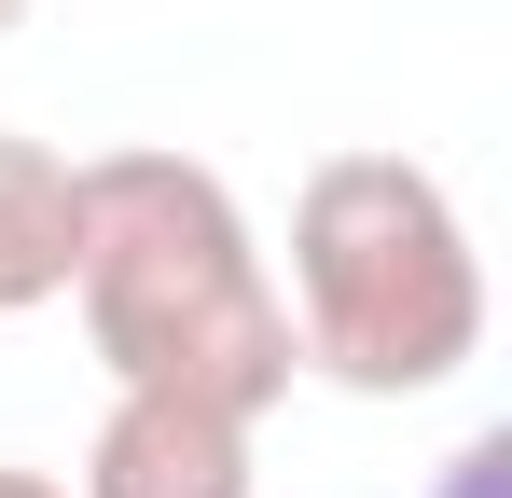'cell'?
<instances>
[{"instance_id":"1","label":"cell","mask_w":512,"mask_h":498,"mask_svg":"<svg viewBox=\"0 0 512 498\" xmlns=\"http://www.w3.org/2000/svg\"><path fill=\"white\" fill-rule=\"evenodd\" d=\"M84 236H70V305L111 388H194V402L277 415L291 402V305L263 263L236 180L194 153H84Z\"/></svg>"},{"instance_id":"2","label":"cell","mask_w":512,"mask_h":498,"mask_svg":"<svg viewBox=\"0 0 512 498\" xmlns=\"http://www.w3.org/2000/svg\"><path fill=\"white\" fill-rule=\"evenodd\" d=\"M291 360L360 402H429L485 360V249L416 153H319L291 194Z\"/></svg>"},{"instance_id":"3","label":"cell","mask_w":512,"mask_h":498,"mask_svg":"<svg viewBox=\"0 0 512 498\" xmlns=\"http://www.w3.org/2000/svg\"><path fill=\"white\" fill-rule=\"evenodd\" d=\"M250 429L263 415L236 402H194V388H111V415H97L84 471H70V498H250Z\"/></svg>"},{"instance_id":"4","label":"cell","mask_w":512,"mask_h":498,"mask_svg":"<svg viewBox=\"0 0 512 498\" xmlns=\"http://www.w3.org/2000/svg\"><path fill=\"white\" fill-rule=\"evenodd\" d=\"M70 236H84L70 153H42V139L0 125V319H28V305L70 291Z\"/></svg>"},{"instance_id":"5","label":"cell","mask_w":512,"mask_h":498,"mask_svg":"<svg viewBox=\"0 0 512 498\" xmlns=\"http://www.w3.org/2000/svg\"><path fill=\"white\" fill-rule=\"evenodd\" d=\"M499 471H512V443L485 429V443H457V457H443V498H499Z\"/></svg>"},{"instance_id":"6","label":"cell","mask_w":512,"mask_h":498,"mask_svg":"<svg viewBox=\"0 0 512 498\" xmlns=\"http://www.w3.org/2000/svg\"><path fill=\"white\" fill-rule=\"evenodd\" d=\"M0 498H70V485H56V471H0Z\"/></svg>"},{"instance_id":"7","label":"cell","mask_w":512,"mask_h":498,"mask_svg":"<svg viewBox=\"0 0 512 498\" xmlns=\"http://www.w3.org/2000/svg\"><path fill=\"white\" fill-rule=\"evenodd\" d=\"M14 28H28V0H0V42H14Z\"/></svg>"}]
</instances>
